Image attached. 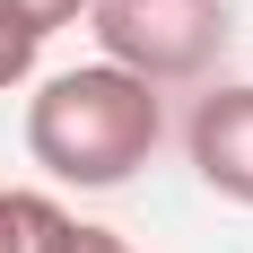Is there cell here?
Instances as JSON below:
<instances>
[{"label": "cell", "instance_id": "obj_4", "mask_svg": "<svg viewBox=\"0 0 253 253\" xmlns=\"http://www.w3.org/2000/svg\"><path fill=\"white\" fill-rule=\"evenodd\" d=\"M79 218L44 192H0V253H70Z\"/></svg>", "mask_w": 253, "mask_h": 253}, {"label": "cell", "instance_id": "obj_1", "mask_svg": "<svg viewBox=\"0 0 253 253\" xmlns=\"http://www.w3.org/2000/svg\"><path fill=\"white\" fill-rule=\"evenodd\" d=\"M157 131H166L157 87L131 79V70H114V61H87V70L44 79L35 105H26V149H35V166L52 183H79V192L131 183L149 166Z\"/></svg>", "mask_w": 253, "mask_h": 253}, {"label": "cell", "instance_id": "obj_3", "mask_svg": "<svg viewBox=\"0 0 253 253\" xmlns=\"http://www.w3.org/2000/svg\"><path fill=\"white\" fill-rule=\"evenodd\" d=\"M192 166H201L210 192H227V201L253 210V87H210L192 105Z\"/></svg>", "mask_w": 253, "mask_h": 253}, {"label": "cell", "instance_id": "obj_2", "mask_svg": "<svg viewBox=\"0 0 253 253\" xmlns=\"http://www.w3.org/2000/svg\"><path fill=\"white\" fill-rule=\"evenodd\" d=\"M87 26L114 70L175 87V79H210L227 52V0H87Z\"/></svg>", "mask_w": 253, "mask_h": 253}, {"label": "cell", "instance_id": "obj_7", "mask_svg": "<svg viewBox=\"0 0 253 253\" xmlns=\"http://www.w3.org/2000/svg\"><path fill=\"white\" fill-rule=\"evenodd\" d=\"M70 253H131V245H123L114 227H87V218H79V245H70Z\"/></svg>", "mask_w": 253, "mask_h": 253}, {"label": "cell", "instance_id": "obj_6", "mask_svg": "<svg viewBox=\"0 0 253 253\" xmlns=\"http://www.w3.org/2000/svg\"><path fill=\"white\" fill-rule=\"evenodd\" d=\"M26 70H35V44H26L18 26H0V87H18Z\"/></svg>", "mask_w": 253, "mask_h": 253}, {"label": "cell", "instance_id": "obj_5", "mask_svg": "<svg viewBox=\"0 0 253 253\" xmlns=\"http://www.w3.org/2000/svg\"><path fill=\"white\" fill-rule=\"evenodd\" d=\"M79 18H87V0H0V26H18L26 44H44V35H61Z\"/></svg>", "mask_w": 253, "mask_h": 253}]
</instances>
